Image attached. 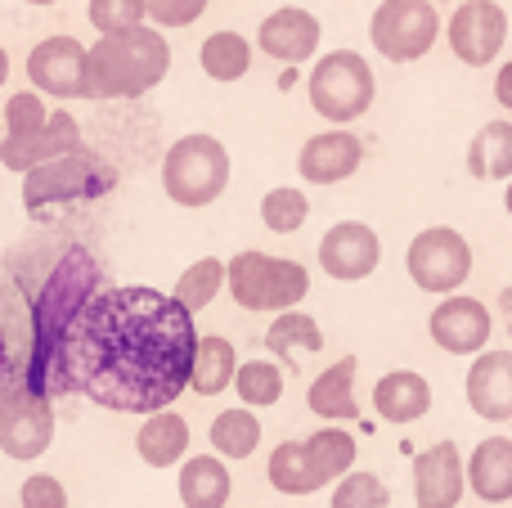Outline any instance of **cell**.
Returning <instances> with one entry per match:
<instances>
[{"mask_svg": "<svg viewBox=\"0 0 512 508\" xmlns=\"http://www.w3.org/2000/svg\"><path fill=\"white\" fill-rule=\"evenodd\" d=\"M54 401L45 392H9L0 396V455L14 464H32L54 446Z\"/></svg>", "mask_w": 512, "mask_h": 508, "instance_id": "cell-10", "label": "cell"}, {"mask_svg": "<svg viewBox=\"0 0 512 508\" xmlns=\"http://www.w3.org/2000/svg\"><path fill=\"white\" fill-rule=\"evenodd\" d=\"M113 185H117V171L99 153H90L86 144H77V149L23 171V207L32 216H45L50 207L90 203V198L113 194Z\"/></svg>", "mask_w": 512, "mask_h": 508, "instance_id": "cell-4", "label": "cell"}, {"mask_svg": "<svg viewBox=\"0 0 512 508\" xmlns=\"http://www.w3.org/2000/svg\"><path fill=\"white\" fill-rule=\"evenodd\" d=\"M265 477H270V486L279 495H315L324 491V477H319L315 459H310L306 441H279V446L270 450V459H265Z\"/></svg>", "mask_w": 512, "mask_h": 508, "instance_id": "cell-27", "label": "cell"}, {"mask_svg": "<svg viewBox=\"0 0 512 508\" xmlns=\"http://www.w3.org/2000/svg\"><path fill=\"white\" fill-rule=\"evenodd\" d=\"M468 495V464L454 441H436L414 459V504L418 508H459Z\"/></svg>", "mask_w": 512, "mask_h": 508, "instance_id": "cell-16", "label": "cell"}, {"mask_svg": "<svg viewBox=\"0 0 512 508\" xmlns=\"http://www.w3.org/2000/svg\"><path fill=\"white\" fill-rule=\"evenodd\" d=\"M441 32L445 27L432 0H382L369 18L373 50L391 63H418L423 54H432Z\"/></svg>", "mask_w": 512, "mask_h": 508, "instance_id": "cell-8", "label": "cell"}, {"mask_svg": "<svg viewBox=\"0 0 512 508\" xmlns=\"http://www.w3.org/2000/svg\"><path fill=\"white\" fill-rule=\"evenodd\" d=\"M81 144V126H77V117L72 113H50V122L41 126V131H32V135H23V140H0V162H5V171H32V167H41V162H50V158H59V153H68V149H77Z\"/></svg>", "mask_w": 512, "mask_h": 508, "instance_id": "cell-19", "label": "cell"}, {"mask_svg": "<svg viewBox=\"0 0 512 508\" xmlns=\"http://www.w3.org/2000/svg\"><path fill=\"white\" fill-rule=\"evenodd\" d=\"M18 504L23 508H68V491H63L59 477L50 473H32L18 491Z\"/></svg>", "mask_w": 512, "mask_h": 508, "instance_id": "cell-39", "label": "cell"}, {"mask_svg": "<svg viewBox=\"0 0 512 508\" xmlns=\"http://www.w3.org/2000/svg\"><path fill=\"white\" fill-rule=\"evenodd\" d=\"M265 351H270L279 365H292L297 369V356H315V351H324V329H319L315 315L306 311H279L270 320V329H265Z\"/></svg>", "mask_w": 512, "mask_h": 508, "instance_id": "cell-25", "label": "cell"}, {"mask_svg": "<svg viewBox=\"0 0 512 508\" xmlns=\"http://www.w3.org/2000/svg\"><path fill=\"white\" fill-rule=\"evenodd\" d=\"M27 81L45 99H86L90 90V45L77 36H45L27 54Z\"/></svg>", "mask_w": 512, "mask_h": 508, "instance_id": "cell-11", "label": "cell"}, {"mask_svg": "<svg viewBox=\"0 0 512 508\" xmlns=\"http://www.w3.org/2000/svg\"><path fill=\"white\" fill-rule=\"evenodd\" d=\"M153 27H194L207 14V0H144Z\"/></svg>", "mask_w": 512, "mask_h": 508, "instance_id": "cell-38", "label": "cell"}, {"mask_svg": "<svg viewBox=\"0 0 512 508\" xmlns=\"http://www.w3.org/2000/svg\"><path fill=\"white\" fill-rule=\"evenodd\" d=\"M5 77H9V54H5V45H0V86H5Z\"/></svg>", "mask_w": 512, "mask_h": 508, "instance_id": "cell-43", "label": "cell"}, {"mask_svg": "<svg viewBox=\"0 0 512 508\" xmlns=\"http://www.w3.org/2000/svg\"><path fill=\"white\" fill-rule=\"evenodd\" d=\"M463 392H468V405L477 419L508 423L512 419V351H481V356H472Z\"/></svg>", "mask_w": 512, "mask_h": 508, "instance_id": "cell-18", "label": "cell"}, {"mask_svg": "<svg viewBox=\"0 0 512 508\" xmlns=\"http://www.w3.org/2000/svg\"><path fill=\"white\" fill-rule=\"evenodd\" d=\"M225 293L243 311L279 315L310 297V270L301 261L270 257V252H234L225 261Z\"/></svg>", "mask_w": 512, "mask_h": 508, "instance_id": "cell-5", "label": "cell"}, {"mask_svg": "<svg viewBox=\"0 0 512 508\" xmlns=\"http://www.w3.org/2000/svg\"><path fill=\"white\" fill-rule=\"evenodd\" d=\"M319 41H324V27H319V18L301 5L274 9V14H265L261 27H256V50H261L265 59L283 63V68H297V63L315 59Z\"/></svg>", "mask_w": 512, "mask_h": 508, "instance_id": "cell-15", "label": "cell"}, {"mask_svg": "<svg viewBox=\"0 0 512 508\" xmlns=\"http://www.w3.org/2000/svg\"><path fill=\"white\" fill-rule=\"evenodd\" d=\"M369 401L382 423L405 428V423L427 419V410H432V383H427L423 374H414V369H391V374H382L378 383H373Z\"/></svg>", "mask_w": 512, "mask_h": 508, "instance_id": "cell-20", "label": "cell"}, {"mask_svg": "<svg viewBox=\"0 0 512 508\" xmlns=\"http://www.w3.org/2000/svg\"><path fill=\"white\" fill-rule=\"evenodd\" d=\"M405 270L423 293H459L472 275V243L454 225H432V230L414 234Z\"/></svg>", "mask_w": 512, "mask_h": 508, "instance_id": "cell-9", "label": "cell"}, {"mask_svg": "<svg viewBox=\"0 0 512 508\" xmlns=\"http://www.w3.org/2000/svg\"><path fill=\"white\" fill-rule=\"evenodd\" d=\"M0 113H5V135L9 140H23V135L41 131V126L50 122V108H45L41 90H18V95H9Z\"/></svg>", "mask_w": 512, "mask_h": 508, "instance_id": "cell-36", "label": "cell"}, {"mask_svg": "<svg viewBox=\"0 0 512 508\" xmlns=\"http://www.w3.org/2000/svg\"><path fill=\"white\" fill-rule=\"evenodd\" d=\"M234 374H239V351H234V342L225 338V333H198L189 392L221 396L225 387H234Z\"/></svg>", "mask_w": 512, "mask_h": 508, "instance_id": "cell-26", "label": "cell"}, {"mask_svg": "<svg viewBox=\"0 0 512 508\" xmlns=\"http://www.w3.org/2000/svg\"><path fill=\"white\" fill-rule=\"evenodd\" d=\"M221 288H225V261H221V257H198L194 266L180 270V279H176V288H171V297H176V302L185 306L189 315H203L207 306L221 297Z\"/></svg>", "mask_w": 512, "mask_h": 508, "instance_id": "cell-31", "label": "cell"}, {"mask_svg": "<svg viewBox=\"0 0 512 508\" xmlns=\"http://www.w3.org/2000/svg\"><path fill=\"white\" fill-rule=\"evenodd\" d=\"M319 266L337 284H360L382 266V239L364 221H337L319 239Z\"/></svg>", "mask_w": 512, "mask_h": 508, "instance_id": "cell-14", "label": "cell"}, {"mask_svg": "<svg viewBox=\"0 0 512 508\" xmlns=\"http://www.w3.org/2000/svg\"><path fill=\"white\" fill-rule=\"evenodd\" d=\"M86 18L99 36H108V32H126V27L149 23V9H144V0H90Z\"/></svg>", "mask_w": 512, "mask_h": 508, "instance_id": "cell-37", "label": "cell"}, {"mask_svg": "<svg viewBox=\"0 0 512 508\" xmlns=\"http://www.w3.org/2000/svg\"><path fill=\"white\" fill-rule=\"evenodd\" d=\"M9 365V338H5V320H0V374H5Z\"/></svg>", "mask_w": 512, "mask_h": 508, "instance_id": "cell-42", "label": "cell"}, {"mask_svg": "<svg viewBox=\"0 0 512 508\" xmlns=\"http://www.w3.org/2000/svg\"><path fill=\"white\" fill-rule=\"evenodd\" d=\"M445 41H450L454 59L468 68H490L508 45V9L495 0H463L454 18L445 23Z\"/></svg>", "mask_w": 512, "mask_h": 508, "instance_id": "cell-12", "label": "cell"}, {"mask_svg": "<svg viewBox=\"0 0 512 508\" xmlns=\"http://www.w3.org/2000/svg\"><path fill=\"white\" fill-rule=\"evenodd\" d=\"M234 392L248 410H265V405L283 401V369L279 360H239V374H234Z\"/></svg>", "mask_w": 512, "mask_h": 508, "instance_id": "cell-33", "label": "cell"}, {"mask_svg": "<svg viewBox=\"0 0 512 508\" xmlns=\"http://www.w3.org/2000/svg\"><path fill=\"white\" fill-rule=\"evenodd\" d=\"M198 63H203V72L212 81H239L248 77L252 68V41L243 32H212L203 41V50H198Z\"/></svg>", "mask_w": 512, "mask_h": 508, "instance_id": "cell-30", "label": "cell"}, {"mask_svg": "<svg viewBox=\"0 0 512 508\" xmlns=\"http://www.w3.org/2000/svg\"><path fill=\"white\" fill-rule=\"evenodd\" d=\"M360 162H364L360 135L342 131V126L310 135L297 153V171L306 185H342V180H351L360 171Z\"/></svg>", "mask_w": 512, "mask_h": 508, "instance_id": "cell-17", "label": "cell"}, {"mask_svg": "<svg viewBox=\"0 0 512 508\" xmlns=\"http://www.w3.org/2000/svg\"><path fill=\"white\" fill-rule=\"evenodd\" d=\"M256 446H261V419L248 405H234V410H221L212 419V450L230 464V459H252Z\"/></svg>", "mask_w": 512, "mask_h": 508, "instance_id": "cell-29", "label": "cell"}, {"mask_svg": "<svg viewBox=\"0 0 512 508\" xmlns=\"http://www.w3.org/2000/svg\"><path fill=\"white\" fill-rule=\"evenodd\" d=\"M162 189L176 207H212L230 189V149L216 135H180L162 158Z\"/></svg>", "mask_w": 512, "mask_h": 508, "instance_id": "cell-6", "label": "cell"}, {"mask_svg": "<svg viewBox=\"0 0 512 508\" xmlns=\"http://www.w3.org/2000/svg\"><path fill=\"white\" fill-rule=\"evenodd\" d=\"M333 508H391V491L378 473H346L333 486Z\"/></svg>", "mask_w": 512, "mask_h": 508, "instance_id": "cell-35", "label": "cell"}, {"mask_svg": "<svg viewBox=\"0 0 512 508\" xmlns=\"http://www.w3.org/2000/svg\"><path fill=\"white\" fill-rule=\"evenodd\" d=\"M18 508H23V504H18Z\"/></svg>", "mask_w": 512, "mask_h": 508, "instance_id": "cell-48", "label": "cell"}, {"mask_svg": "<svg viewBox=\"0 0 512 508\" xmlns=\"http://www.w3.org/2000/svg\"><path fill=\"white\" fill-rule=\"evenodd\" d=\"M504 212L512 216V176H508V185H504Z\"/></svg>", "mask_w": 512, "mask_h": 508, "instance_id": "cell-44", "label": "cell"}, {"mask_svg": "<svg viewBox=\"0 0 512 508\" xmlns=\"http://www.w3.org/2000/svg\"><path fill=\"white\" fill-rule=\"evenodd\" d=\"M468 171L472 180H508L512 176V122L495 117L486 122L468 144Z\"/></svg>", "mask_w": 512, "mask_h": 508, "instance_id": "cell-28", "label": "cell"}, {"mask_svg": "<svg viewBox=\"0 0 512 508\" xmlns=\"http://www.w3.org/2000/svg\"><path fill=\"white\" fill-rule=\"evenodd\" d=\"M468 486H472V495L486 504L512 500V441L508 437H486L472 446Z\"/></svg>", "mask_w": 512, "mask_h": 508, "instance_id": "cell-23", "label": "cell"}, {"mask_svg": "<svg viewBox=\"0 0 512 508\" xmlns=\"http://www.w3.org/2000/svg\"><path fill=\"white\" fill-rule=\"evenodd\" d=\"M306 95H310V108H315L324 122H355L373 108L378 99V77H373L369 59L355 50H328L315 59L306 77Z\"/></svg>", "mask_w": 512, "mask_h": 508, "instance_id": "cell-7", "label": "cell"}, {"mask_svg": "<svg viewBox=\"0 0 512 508\" xmlns=\"http://www.w3.org/2000/svg\"><path fill=\"white\" fill-rule=\"evenodd\" d=\"M355 369H360V360H355V356H342L337 365H328L324 374L310 383V392H306L310 414H319L324 423H351V419H360Z\"/></svg>", "mask_w": 512, "mask_h": 508, "instance_id": "cell-21", "label": "cell"}, {"mask_svg": "<svg viewBox=\"0 0 512 508\" xmlns=\"http://www.w3.org/2000/svg\"><path fill=\"white\" fill-rule=\"evenodd\" d=\"M427 333L445 356H481L495 333V311L468 293H445L427 320Z\"/></svg>", "mask_w": 512, "mask_h": 508, "instance_id": "cell-13", "label": "cell"}, {"mask_svg": "<svg viewBox=\"0 0 512 508\" xmlns=\"http://www.w3.org/2000/svg\"><path fill=\"white\" fill-rule=\"evenodd\" d=\"M23 5H59V0H23Z\"/></svg>", "mask_w": 512, "mask_h": 508, "instance_id": "cell-45", "label": "cell"}, {"mask_svg": "<svg viewBox=\"0 0 512 508\" xmlns=\"http://www.w3.org/2000/svg\"><path fill=\"white\" fill-rule=\"evenodd\" d=\"M310 216V198L297 185H279L261 198V225L270 234H297Z\"/></svg>", "mask_w": 512, "mask_h": 508, "instance_id": "cell-34", "label": "cell"}, {"mask_svg": "<svg viewBox=\"0 0 512 508\" xmlns=\"http://www.w3.org/2000/svg\"><path fill=\"white\" fill-rule=\"evenodd\" d=\"M198 324L153 284L95 288L63 347V374L113 414H158L189 392Z\"/></svg>", "mask_w": 512, "mask_h": 508, "instance_id": "cell-1", "label": "cell"}, {"mask_svg": "<svg viewBox=\"0 0 512 508\" xmlns=\"http://www.w3.org/2000/svg\"><path fill=\"white\" fill-rule=\"evenodd\" d=\"M495 104L504 108V113H512V59L499 68V77H495Z\"/></svg>", "mask_w": 512, "mask_h": 508, "instance_id": "cell-40", "label": "cell"}, {"mask_svg": "<svg viewBox=\"0 0 512 508\" xmlns=\"http://www.w3.org/2000/svg\"><path fill=\"white\" fill-rule=\"evenodd\" d=\"M0 140H5V113H0Z\"/></svg>", "mask_w": 512, "mask_h": 508, "instance_id": "cell-46", "label": "cell"}, {"mask_svg": "<svg viewBox=\"0 0 512 508\" xmlns=\"http://www.w3.org/2000/svg\"><path fill=\"white\" fill-rule=\"evenodd\" d=\"M310 450V459H315L319 477L324 482H337V477H346L355 468V455H360V446H355V437L342 428V423H328V428L310 432V437H301Z\"/></svg>", "mask_w": 512, "mask_h": 508, "instance_id": "cell-32", "label": "cell"}, {"mask_svg": "<svg viewBox=\"0 0 512 508\" xmlns=\"http://www.w3.org/2000/svg\"><path fill=\"white\" fill-rule=\"evenodd\" d=\"M171 72V45L162 27H126L90 45V90L86 99H140L162 86Z\"/></svg>", "mask_w": 512, "mask_h": 508, "instance_id": "cell-3", "label": "cell"}, {"mask_svg": "<svg viewBox=\"0 0 512 508\" xmlns=\"http://www.w3.org/2000/svg\"><path fill=\"white\" fill-rule=\"evenodd\" d=\"M432 5H454V0H432Z\"/></svg>", "mask_w": 512, "mask_h": 508, "instance_id": "cell-47", "label": "cell"}, {"mask_svg": "<svg viewBox=\"0 0 512 508\" xmlns=\"http://www.w3.org/2000/svg\"><path fill=\"white\" fill-rule=\"evenodd\" d=\"M95 293V261L86 252L72 248L68 257L54 266V275L45 279L41 297H36L32 315V356H27V387L32 392H63L68 374H63V347H68V329L77 320V311L86 306V297Z\"/></svg>", "mask_w": 512, "mask_h": 508, "instance_id": "cell-2", "label": "cell"}, {"mask_svg": "<svg viewBox=\"0 0 512 508\" xmlns=\"http://www.w3.org/2000/svg\"><path fill=\"white\" fill-rule=\"evenodd\" d=\"M495 315H499V324H504V333L512 338V284L499 288V297H495Z\"/></svg>", "mask_w": 512, "mask_h": 508, "instance_id": "cell-41", "label": "cell"}, {"mask_svg": "<svg viewBox=\"0 0 512 508\" xmlns=\"http://www.w3.org/2000/svg\"><path fill=\"white\" fill-rule=\"evenodd\" d=\"M135 455L144 459L149 468H176L180 459L189 455V423L185 414L167 410L158 414H144L140 432H135Z\"/></svg>", "mask_w": 512, "mask_h": 508, "instance_id": "cell-22", "label": "cell"}, {"mask_svg": "<svg viewBox=\"0 0 512 508\" xmlns=\"http://www.w3.org/2000/svg\"><path fill=\"white\" fill-rule=\"evenodd\" d=\"M234 491V477L225 459L216 455H185L180 459V504L185 508H225Z\"/></svg>", "mask_w": 512, "mask_h": 508, "instance_id": "cell-24", "label": "cell"}]
</instances>
